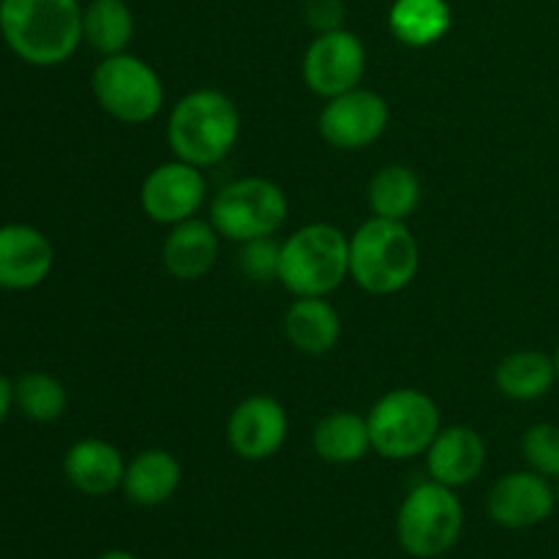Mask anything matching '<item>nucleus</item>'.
Masks as SVG:
<instances>
[{
  "mask_svg": "<svg viewBox=\"0 0 559 559\" xmlns=\"http://www.w3.org/2000/svg\"><path fill=\"white\" fill-rule=\"evenodd\" d=\"M80 0H0V36L25 63L52 69L85 41Z\"/></svg>",
  "mask_w": 559,
  "mask_h": 559,
  "instance_id": "1",
  "label": "nucleus"
},
{
  "mask_svg": "<svg viewBox=\"0 0 559 559\" xmlns=\"http://www.w3.org/2000/svg\"><path fill=\"white\" fill-rule=\"evenodd\" d=\"M238 104L227 93L213 91V87L186 93L169 115V147L180 162H189L194 167H213L224 162L238 145Z\"/></svg>",
  "mask_w": 559,
  "mask_h": 559,
  "instance_id": "2",
  "label": "nucleus"
},
{
  "mask_svg": "<svg viewBox=\"0 0 559 559\" xmlns=\"http://www.w3.org/2000/svg\"><path fill=\"white\" fill-rule=\"evenodd\" d=\"M420 249L407 222L371 216L349 238V278L369 295H396L418 276Z\"/></svg>",
  "mask_w": 559,
  "mask_h": 559,
  "instance_id": "3",
  "label": "nucleus"
},
{
  "mask_svg": "<svg viewBox=\"0 0 559 559\" xmlns=\"http://www.w3.org/2000/svg\"><path fill=\"white\" fill-rule=\"evenodd\" d=\"M347 276L349 238L333 224H306L282 243L278 282L295 298H328Z\"/></svg>",
  "mask_w": 559,
  "mask_h": 559,
  "instance_id": "4",
  "label": "nucleus"
},
{
  "mask_svg": "<svg viewBox=\"0 0 559 559\" xmlns=\"http://www.w3.org/2000/svg\"><path fill=\"white\" fill-rule=\"evenodd\" d=\"M464 506L456 489L426 480L407 491L396 513L399 546L415 559H437L462 538Z\"/></svg>",
  "mask_w": 559,
  "mask_h": 559,
  "instance_id": "5",
  "label": "nucleus"
},
{
  "mask_svg": "<svg viewBox=\"0 0 559 559\" xmlns=\"http://www.w3.org/2000/svg\"><path fill=\"white\" fill-rule=\"evenodd\" d=\"M371 451L391 462H404L429 451L440 435V409L429 393L418 388H396L377 399L366 415Z\"/></svg>",
  "mask_w": 559,
  "mask_h": 559,
  "instance_id": "6",
  "label": "nucleus"
},
{
  "mask_svg": "<svg viewBox=\"0 0 559 559\" xmlns=\"http://www.w3.org/2000/svg\"><path fill=\"white\" fill-rule=\"evenodd\" d=\"M93 96L109 118L140 126L164 107V82L151 63L129 52L107 55L93 69Z\"/></svg>",
  "mask_w": 559,
  "mask_h": 559,
  "instance_id": "7",
  "label": "nucleus"
},
{
  "mask_svg": "<svg viewBox=\"0 0 559 559\" xmlns=\"http://www.w3.org/2000/svg\"><path fill=\"white\" fill-rule=\"evenodd\" d=\"M287 194L267 178H240L224 186L211 205V224L227 240L271 238L287 222Z\"/></svg>",
  "mask_w": 559,
  "mask_h": 559,
  "instance_id": "8",
  "label": "nucleus"
},
{
  "mask_svg": "<svg viewBox=\"0 0 559 559\" xmlns=\"http://www.w3.org/2000/svg\"><path fill=\"white\" fill-rule=\"evenodd\" d=\"M366 74V47L353 31L317 33L304 55V80L311 93L322 98L342 96V93L360 87Z\"/></svg>",
  "mask_w": 559,
  "mask_h": 559,
  "instance_id": "9",
  "label": "nucleus"
},
{
  "mask_svg": "<svg viewBox=\"0 0 559 559\" xmlns=\"http://www.w3.org/2000/svg\"><path fill=\"white\" fill-rule=\"evenodd\" d=\"M391 123L385 98L366 87H353L342 96L328 98L320 112V134L342 151H360L380 140Z\"/></svg>",
  "mask_w": 559,
  "mask_h": 559,
  "instance_id": "10",
  "label": "nucleus"
},
{
  "mask_svg": "<svg viewBox=\"0 0 559 559\" xmlns=\"http://www.w3.org/2000/svg\"><path fill=\"white\" fill-rule=\"evenodd\" d=\"M207 194L205 175L189 162H164L147 173L140 189V205L145 216L156 224H175L194 218Z\"/></svg>",
  "mask_w": 559,
  "mask_h": 559,
  "instance_id": "11",
  "label": "nucleus"
},
{
  "mask_svg": "<svg viewBox=\"0 0 559 559\" xmlns=\"http://www.w3.org/2000/svg\"><path fill=\"white\" fill-rule=\"evenodd\" d=\"M491 522L506 530H530L544 524L557 511V491L549 478L535 469H516L508 473L491 486L489 500Z\"/></svg>",
  "mask_w": 559,
  "mask_h": 559,
  "instance_id": "12",
  "label": "nucleus"
},
{
  "mask_svg": "<svg viewBox=\"0 0 559 559\" xmlns=\"http://www.w3.org/2000/svg\"><path fill=\"white\" fill-rule=\"evenodd\" d=\"M289 435V418L273 396H249L229 413L227 442L246 462L276 456Z\"/></svg>",
  "mask_w": 559,
  "mask_h": 559,
  "instance_id": "13",
  "label": "nucleus"
},
{
  "mask_svg": "<svg viewBox=\"0 0 559 559\" xmlns=\"http://www.w3.org/2000/svg\"><path fill=\"white\" fill-rule=\"evenodd\" d=\"M55 267V249L47 235L31 224L0 227V289L25 293L49 278Z\"/></svg>",
  "mask_w": 559,
  "mask_h": 559,
  "instance_id": "14",
  "label": "nucleus"
},
{
  "mask_svg": "<svg viewBox=\"0 0 559 559\" xmlns=\"http://www.w3.org/2000/svg\"><path fill=\"white\" fill-rule=\"evenodd\" d=\"M486 464V442L473 426H448L440 429L426 451V469L431 480L451 489L473 484Z\"/></svg>",
  "mask_w": 559,
  "mask_h": 559,
  "instance_id": "15",
  "label": "nucleus"
},
{
  "mask_svg": "<svg viewBox=\"0 0 559 559\" xmlns=\"http://www.w3.org/2000/svg\"><path fill=\"white\" fill-rule=\"evenodd\" d=\"M63 475L80 495L107 497L123 486L126 459L109 442L87 437L66 451Z\"/></svg>",
  "mask_w": 559,
  "mask_h": 559,
  "instance_id": "16",
  "label": "nucleus"
},
{
  "mask_svg": "<svg viewBox=\"0 0 559 559\" xmlns=\"http://www.w3.org/2000/svg\"><path fill=\"white\" fill-rule=\"evenodd\" d=\"M218 260V233L211 222L186 218L175 224L173 233L164 238L162 262L169 276L180 282H197L207 276Z\"/></svg>",
  "mask_w": 559,
  "mask_h": 559,
  "instance_id": "17",
  "label": "nucleus"
},
{
  "mask_svg": "<svg viewBox=\"0 0 559 559\" xmlns=\"http://www.w3.org/2000/svg\"><path fill=\"white\" fill-rule=\"evenodd\" d=\"M180 480H183V469H180L178 459L162 448H151V451L136 453L126 464L120 489H123L126 500L134 502V506L158 508L173 500Z\"/></svg>",
  "mask_w": 559,
  "mask_h": 559,
  "instance_id": "18",
  "label": "nucleus"
},
{
  "mask_svg": "<svg viewBox=\"0 0 559 559\" xmlns=\"http://www.w3.org/2000/svg\"><path fill=\"white\" fill-rule=\"evenodd\" d=\"M284 333L298 353L325 355L342 338V317L325 298H298L284 314Z\"/></svg>",
  "mask_w": 559,
  "mask_h": 559,
  "instance_id": "19",
  "label": "nucleus"
},
{
  "mask_svg": "<svg viewBox=\"0 0 559 559\" xmlns=\"http://www.w3.org/2000/svg\"><path fill=\"white\" fill-rule=\"evenodd\" d=\"M495 382L502 396L513 399V402H535L555 388V358L538 353V349H519L497 364Z\"/></svg>",
  "mask_w": 559,
  "mask_h": 559,
  "instance_id": "20",
  "label": "nucleus"
},
{
  "mask_svg": "<svg viewBox=\"0 0 559 559\" xmlns=\"http://www.w3.org/2000/svg\"><path fill=\"white\" fill-rule=\"evenodd\" d=\"M388 25L399 41L424 49L448 36L453 11L448 0H393Z\"/></svg>",
  "mask_w": 559,
  "mask_h": 559,
  "instance_id": "21",
  "label": "nucleus"
},
{
  "mask_svg": "<svg viewBox=\"0 0 559 559\" xmlns=\"http://www.w3.org/2000/svg\"><path fill=\"white\" fill-rule=\"evenodd\" d=\"M317 456L331 464H355L371 451L369 420L358 413L336 409L314 426L311 435Z\"/></svg>",
  "mask_w": 559,
  "mask_h": 559,
  "instance_id": "22",
  "label": "nucleus"
},
{
  "mask_svg": "<svg viewBox=\"0 0 559 559\" xmlns=\"http://www.w3.org/2000/svg\"><path fill=\"white\" fill-rule=\"evenodd\" d=\"M82 36L102 58L126 52L134 38V14L126 0H91L82 11Z\"/></svg>",
  "mask_w": 559,
  "mask_h": 559,
  "instance_id": "23",
  "label": "nucleus"
},
{
  "mask_svg": "<svg viewBox=\"0 0 559 559\" xmlns=\"http://www.w3.org/2000/svg\"><path fill=\"white\" fill-rule=\"evenodd\" d=\"M420 178L404 164H388L371 178L369 183V205L374 216L393 218V222H407L420 205Z\"/></svg>",
  "mask_w": 559,
  "mask_h": 559,
  "instance_id": "24",
  "label": "nucleus"
},
{
  "mask_svg": "<svg viewBox=\"0 0 559 559\" xmlns=\"http://www.w3.org/2000/svg\"><path fill=\"white\" fill-rule=\"evenodd\" d=\"M14 407L36 424H52L63 418L69 407V393L58 377L47 371H27L14 382Z\"/></svg>",
  "mask_w": 559,
  "mask_h": 559,
  "instance_id": "25",
  "label": "nucleus"
},
{
  "mask_svg": "<svg viewBox=\"0 0 559 559\" xmlns=\"http://www.w3.org/2000/svg\"><path fill=\"white\" fill-rule=\"evenodd\" d=\"M522 453L530 469L544 478H559V426L549 420L530 426L522 437Z\"/></svg>",
  "mask_w": 559,
  "mask_h": 559,
  "instance_id": "26",
  "label": "nucleus"
},
{
  "mask_svg": "<svg viewBox=\"0 0 559 559\" xmlns=\"http://www.w3.org/2000/svg\"><path fill=\"white\" fill-rule=\"evenodd\" d=\"M238 265L251 282H273L278 278V257H282V246L273 238H254L240 243Z\"/></svg>",
  "mask_w": 559,
  "mask_h": 559,
  "instance_id": "27",
  "label": "nucleus"
},
{
  "mask_svg": "<svg viewBox=\"0 0 559 559\" xmlns=\"http://www.w3.org/2000/svg\"><path fill=\"white\" fill-rule=\"evenodd\" d=\"M347 14V5L344 0H304V16L309 22V27H314L317 33L338 31Z\"/></svg>",
  "mask_w": 559,
  "mask_h": 559,
  "instance_id": "28",
  "label": "nucleus"
},
{
  "mask_svg": "<svg viewBox=\"0 0 559 559\" xmlns=\"http://www.w3.org/2000/svg\"><path fill=\"white\" fill-rule=\"evenodd\" d=\"M11 407H14V382H9V377L0 374V426L9 418Z\"/></svg>",
  "mask_w": 559,
  "mask_h": 559,
  "instance_id": "29",
  "label": "nucleus"
},
{
  "mask_svg": "<svg viewBox=\"0 0 559 559\" xmlns=\"http://www.w3.org/2000/svg\"><path fill=\"white\" fill-rule=\"evenodd\" d=\"M96 559H140V557L131 555V551L126 549H109V551H102Z\"/></svg>",
  "mask_w": 559,
  "mask_h": 559,
  "instance_id": "30",
  "label": "nucleus"
},
{
  "mask_svg": "<svg viewBox=\"0 0 559 559\" xmlns=\"http://www.w3.org/2000/svg\"><path fill=\"white\" fill-rule=\"evenodd\" d=\"M551 358H555V366H557V380H559V344H557V349H555V355H551Z\"/></svg>",
  "mask_w": 559,
  "mask_h": 559,
  "instance_id": "31",
  "label": "nucleus"
},
{
  "mask_svg": "<svg viewBox=\"0 0 559 559\" xmlns=\"http://www.w3.org/2000/svg\"><path fill=\"white\" fill-rule=\"evenodd\" d=\"M557 508H559V486H557Z\"/></svg>",
  "mask_w": 559,
  "mask_h": 559,
  "instance_id": "32",
  "label": "nucleus"
}]
</instances>
